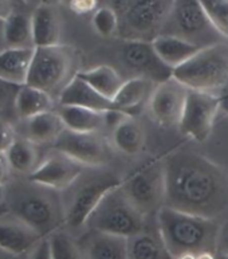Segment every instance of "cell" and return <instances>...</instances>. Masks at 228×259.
Masks as SVG:
<instances>
[{"mask_svg": "<svg viewBox=\"0 0 228 259\" xmlns=\"http://www.w3.org/2000/svg\"><path fill=\"white\" fill-rule=\"evenodd\" d=\"M121 59L129 70L139 74L137 77L148 78L157 85L173 78V69L163 62L152 40H126L121 49Z\"/></svg>", "mask_w": 228, "mask_h": 259, "instance_id": "obj_11", "label": "cell"}, {"mask_svg": "<svg viewBox=\"0 0 228 259\" xmlns=\"http://www.w3.org/2000/svg\"><path fill=\"white\" fill-rule=\"evenodd\" d=\"M196 259H216V254L215 252H201V254H197Z\"/></svg>", "mask_w": 228, "mask_h": 259, "instance_id": "obj_43", "label": "cell"}, {"mask_svg": "<svg viewBox=\"0 0 228 259\" xmlns=\"http://www.w3.org/2000/svg\"><path fill=\"white\" fill-rule=\"evenodd\" d=\"M165 205L216 221L228 209L227 170L195 152H172L165 156Z\"/></svg>", "mask_w": 228, "mask_h": 259, "instance_id": "obj_1", "label": "cell"}, {"mask_svg": "<svg viewBox=\"0 0 228 259\" xmlns=\"http://www.w3.org/2000/svg\"><path fill=\"white\" fill-rule=\"evenodd\" d=\"M12 170L30 175L38 166V152L35 144L27 139H18L6 152Z\"/></svg>", "mask_w": 228, "mask_h": 259, "instance_id": "obj_29", "label": "cell"}, {"mask_svg": "<svg viewBox=\"0 0 228 259\" xmlns=\"http://www.w3.org/2000/svg\"><path fill=\"white\" fill-rule=\"evenodd\" d=\"M216 252L228 255V221L224 222L219 228L216 240Z\"/></svg>", "mask_w": 228, "mask_h": 259, "instance_id": "obj_38", "label": "cell"}, {"mask_svg": "<svg viewBox=\"0 0 228 259\" xmlns=\"http://www.w3.org/2000/svg\"><path fill=\"white\" fill-rule=\"evenodd\" d=\"M19 88L20 86L14 85V83H10V82L0 79V108H2L3 105H6L7 101H15L16 93H18Z\"/></svg>", "mask_w": 228, "mask_h": 259, "instance_id": "obj_35", "label": "cell"}, {"mask_svg": "<svg viewBox=\"0 0 228 259\" xmlns=\"http://www.w3.org/2000/svg\"><path fill=\"white\" fill-rule=\"evenodd\" d=\"M34 47L57 46L61 39V22L54 8L42 4L31 15Z\"/></svg>", "mask_w": 228, "mask_h": 259, "instance_id": "obj_19", "label": "cell"}, {"mask_svg": "<svg viewBox=\"0 0 228 259\" xmlns=\"http://www.w3.org/2000/svg\"><path fill=\"white\" fill-rule=\"evenodd\" d=\"M26 121V137L34 144L54 143L58 136L65 131L62 118L58 112H44Z\"/></svg>", "mask_w": 228, "mask_h": 259, "instance_id": "obj_23", "label": "cell"}, {"mask_svg": "<svg viewBox=\"0 0 228 259\" xmlns=\"http://www.w3.org/2000/svg\"><path fill=\"white\" fill-rule=\"evenodd\" d=\"M113 143L118 151L126 155H137L145 143L143 125L133 116H126L113 129Z\"/></svg>", "mask_w": 228, "mask_h": 259, "instance_id": "obj_26", "label": "cell"}, {"mask_svg": "<svg viewBox=\"0 0 228 259\" xmlns=\"http://www.w3.org/2000/svg\"><path fill=\"white\" fill-rule=\"evenodd\" d=\"M94 30L102 36H112L118 28V18L114 10L109 7H101L94 11L93 15Z\"/></svg>", "mask_w": 228, "mask_h": 259, "instance_id": "obj_33", "label": "cell"}, {"mask_svg": "<svg viewBox=\"0 0 228 259\" xmlns=\"http://www.w3.org/2000/svg\"><path fill=\"white\" fill-rule=\"evenodd\" d=\"M216 259H228L227 254H220V252H216Z\"/></svg>", "mask_w": 228, "mask_h": 259, "instance_id": "obj_46", "label": "cell"}, {"mask_svg": "<svg viewBox=\"0 0 228 259\" xmlns=\"http://www.w3.org/2000/svg\"><path fill=\"white\" fill-rule=\"evenodd\" d=\"M121 187L143 215L157 212L165 205V156L141 164L124 179Z\"/></svg>", "mask_w": 228, "mask_h": 259, "instance_id": "obj_6", "label": "cell"}, {"mask_svg": "<svg viewBox=\"0 0 228 259\" xmlns=\"http://www.w3.org/2000/svg\"><path fill=\"white\" fill-rule=\"evenodd\" d=\"M157 83L144 77H134L124 82L120 92L114 98V104L122 110L134 117L140 112L147 98H151Z\"/></svg>", "mask_w": 228, "mask_h": 259, "instance_id": "obj_21", "label": "cell"}, {"mask_svg": "<svg viewBox=\"0 0 228 259\" xmlns=\"http://www.w3.org/2000/svg\"><path fill=\"white\" fill-rule=\"evenodd\" d=\"M169 259H172V256H170V258H169Z\"/></svg>", "mask_w": 228, "mask_h": 259, "instance_id": "obj_48", "label": "cell"}, {"mask_svg": "<svg viewBox=\"0 0 228 259\" xmlns=\"http://www.w3.org/2000/svg\"><path fill=\"white\" fill-rule=\"evenodd\" d=\"M49 238L53 259H82L77 244L69 234L63 231L53 232Z\"/></svg>", "mask_w": 228, "mask_h": 259, "instance_id": "obj_32", "label": "cell"}, {"mask_svg": "<svg viewBox=\"0 0 228 259\" xmlns=\"http://www.w3.org/2000/svg\"><path fill=\"white\" fill-rule=\"evenodd\" d=\"M14 14V0H0V20H6Z\"/></svg>", "mask_w": 228, "mask_h": 259, "instance_id": "obj_40", "label": "cell"}, {"mask_svg": "<svg viewBox=\"0 0 228 259\" xmlns=\"http://www.w3.org/2000/svg\"><path fill=\"white\" fill-rule=\"evenodd\" d=\"M176 0H133L125 12V23L139 39L149 40L174 11Z\"/></svg>", "mask_w": 228, "mask_h": 259, "instance_id": "obj_12", "label": "cell"}, {"mask_svg": "<svg viewBox=\"0 0 228 259\" xmlns=\"http://www.w3.org/2000/svg\"><path fill=\"white\" fill-rule=\"evenodd\" d=\"M173 78L187 89L215 93L228 83V45L213 43L173 70Z\"/></svg>", "mask_w": 228, "mask_h": 259, "instance_id": "obj_3", "label": "cell"}, {"mask_svg": "<svg viewBox=\"0 0 228 259\" xmlns=\"http://www.w3.org/2000/svg\"><path fill=\"white\" fill-rule=\"evenodd\" d=\"M57 191H28L12 201L11 212L26 222L42 238L58 231L61 223H65V207Z\"/></svg>", "mask_w": 228, "mask_h": 259, "instance_id": "obj_8", "label": "cell"}, {"mask_svg": "<svg viewBox=\"0 0 228 259\" xmlns=\"http://www.w3.org/2000/svg\"><path fill=\"white\" fill-rule=\"evenodd\" d=\"M59 104L63 106H79L96 110V112H110L121 110L114 101L109 100L100 94L96 89L75 74L59 93ZM122 112V110H121Z\"/></svg>", "mask_w": 228, "mask_h": 259, "instance_id": "obj_17", "label": "cell"}, {"mask_svg": "<svg viewBox=\"0 0 228 259\" xmlns=\"http://www.w3.org/2000/svg\"><path fill=\"white\" fill-rule=\"evenodd\" d=\"M15 140V131L11 126V124H8L7 121L0 120V152L6 153Z\"/></svg>", "mask_w": 228, "mask_h": 259, "instance_id": "obj_34", "label": "cell"}, {"mask_svg": "<svg viewBox=\"0 0 228 259\" xmlns=\"http://www.w3.org/2000/svg\"><path fill=\"white\" fill-rule=\"evenodd\" d=\"M6 195H7V190H6V186L4 184H0V204L6 200Z\"/></svg>", "mask_w": 228, "mask_h": 259, "instance_id": "obj_44", "label": "cell"}, {"mask_svg": "<svg viewBox=\"0 0 228 259\" xmlns=\"http://www.w3.org/2000/svg\"><path fill=\"white\" fill-rule=\"evenodd\" d=\"M74 55L69 47H35L26 85L34 86L49 94L62 92L70 81Z\"/></svg>", "mask_w": 228, "mask_h": 259, "instance_id": "obj_7", "label": "cell"}, {"mask_svg": "<svg viewBox=\"0 0 228 259\" xmlns=\"http://www.w3.org/2000/svg\"><path fill=\"white\" fill-rule=\"evenodd\" d=\"M79 78L87 82L93 89L109 100H114L117 93L120 92L121 86L124 85V79L112 66H98L94 69L85 70L77 73Z\"/></svg>", "mask_w": 228, "mask_h": 259, "instance_id": "obj_27", "label": "cell"}, {"mask_svg": "<svg viewBox=\"0 0 228 259\" xmlns=\"http://www.w3.org/2000/svg\"><path fill=\"white\" fill-rule=\"evenodd\" d=\"M86 259H130L128 239L94 231L87 242Z\"/></svg>", "mask_w": 228, "mask_h": 259, "instance_id": "obj_22", "label": "cell"}, {"mask_svg": "<svg viewBox=\"0 0 228 259\" xmlns=\"http://www.w3.org/2000/svg\"><path fill=\"white\" fill-rule=\"evenodd\" d=\"M30 259H53L51 258L50 242L49 238H43L31 251H30Z\"/></svg>", "mask_w": 228, "mask_h": 259, "instance_id": "obj_36", "label": "cell"}, {"mask_svg": "<svg viewBox=\"0 0 228 259\" xmlns=\"http://www.w3.org/2000/svg\"><path fill=\"white\" fill-rule=\"evenodd\" d=\"M219 110V96L199 90H188L184 110L177 125L178 129L191 140L204 143L211 136Z\"/></svg>", "mask_w": 228, "mask_h": 259, "instance_id": "obj_9", "label": "cell"}, {"mask_svg": "<svg viewBox=\"0 0 228 259\" xmlns=\"http://www.w3.org/2000/svg\"><path fill=\"white\" fill-rule=\"evenodd\" d=\"M7 49L6 36H4V20H0V53Z\"/></svg>", "mask_w": 228, "mask_h": 259, "instance_id": "obj_41", "label": "cell"}, {"mask_svg": "<svg viewBox=\"0 0 228 259\" xmlns=\"http://www.w3.org/2000/svg\"><path fill=\"white\" fill-rule=\"evenodd\" d=\"M70 7L77 14H87L97 7V0H70Z\"/></svg>", "mask_w": 228, "mask_h": 259, "instance_id": "obj_37", "label": "cell"}, {"mask_svg": "<svg viewBox=\"0 0 228 259\" xmlns=\"http://www.w3.org/2000/svg\"><path fill=\"white\" fill-rule=\"evenodd\" d=\"M4 36L7 47L11 49H34L31 16L14 12L4 22Z\"/></svg>", "mask_w": 228, "mask_h": 259, "instance_id": "obj_28", "label": "cell"}, {"mask_svg": "<svg viewBox=\"0 0 228 259\" xmlns=\"http://www.w3.org/2000/svg\"><path fill=\"white\" fill-rule=\"evenodd\" d=\"M188 90L186 86L170 78L159 83L149 98V109L156 122L163 126L178 125L186 105Z\"/></svg>", "mask_w": 228, "mask_h": 259, "instance_id": "obj_14", "label": "cell"}, {"mask_svg": "<svg viewBox=\"0 0 228 259\" xmlns=\"http://www.w3.org/2000/svg\"><path fill=\"white\" fill-rule=\"evenodd\" d=\"M53 145L55 151L90 168H100L106 164L110 157L108 143L97 132L79 133L65 128Z\"/></svg>", "mask_w": 228, "mask_h": 259, "instance_id": "obj_10", "label": "cell"}, {"mask_svg": "<svg viewBox=\"0 0 228 259\" xmlns=\"http://www.w3.org/2000/svg\"><path fill=\"white\" fill-rule=\"evenodd\" d=\"M176 259H196V255L195 254H184V255L178 256Z\"/></svg>", "mask_w": 228, "mask_h": 259, "instance_id": "obj_45", "label": "cell"}, {"mask_svg": "<svg viewBox=\"0 0 228 259\" xmlns=\"http://www.w3.org/2000/svg\"><path fill=\"white\" fill-rule=\"evenodd\" d=\"M219 98H220V110L228 114V92L219 96Z\"/></svg>", "mask_w": 228, "mask_h": 259, "instance_id": "obj_42", "label": "cell"}, {"mask_svg": "<svg viewBox=\"0 0 228 259\" xmlns=\"http://www.w3.org/2000/svg\"><path fill=\"white\" fill-rule=\"evenodd\" d=\"M58 114L62 118L66 129L79 133L98 132L105 125V113L96 112L92 109L61 105Z\"/></svg>", "mask_w": 228, "mask_h": 259, "instance_id": "obj_25", "label": "cell"}, {"mask_svg": "<svg viewBox=\"0 0 228 259\" xmlns=\"http://www.w3.org/2000/svg\"><path fill=\"white\" fill-rule=\"evenodd\" d=\"M83 175V174H82ZM124 179L108 170L90 172L85 180L82 176L70 188H74L65 207V225L71 230H78L87 225L92 213L96 211L102 199L122 186Z\"/></svg>", "mask_w": 228, "mask_h": 259, "instance_id": "obj_4", "label": "cell"}, {"mask_svg": "<svg viewBox=\"0 0 228 259\" xmlns=\"http://www.w3.org/2000/svg\"><path fill=\"white\" fill-rule=\"evenodd\" d=\"M14 2H20V3H24V0H14Z\"/></svg>", "mask_w": 228, "mask_h": 259, "instance_id": "obj_47", "label": "cell"}, {"mask_svg": "<svg viewBox=\"0 0 228 259\" xmlns=\"http://www.w3.org/2000/svg\"><path fill=\"white\" fill-rule=\"evenodd\" d=\"M152 45L163 62L173 70L190 61L201 49V46L196 43L173 34L156 35V38L152 39Z\"/></svg>", "mask_w": 228, "mask_h": 259, "instance_id": "obj_18", "label": "cell"}, {"mask_svg": "<svg viewBox=\"0 0 228 259\" xmlns=\"http://www.w3.org/2000/svg\"><path fill=\"white\" fill-rule=\"evenodd\" d=\"M209 23L221 35L228 39V0H199Z\"/></svg>", "mask_w": 228, "mask_h": 259, "instance_id": "obj_31", "label": "cell"}, {"mask_svg": "<svg viewBox=\"0 0 228 259\" xmlns=\"http://www.w3.org/2000/svg\"><path fill=\"white\" fill-rule=\"evenodd\" d=\"M130 259H169L161 239L157 240L148 232H141L128 239Z\"/></svg>", "mask_w": 228, "mask_h": 259, "instance_id": "obj_30", "label": "cell"}, {"mask_svg": "<svg viewBox=\"0 0 228 259\" xmlns=\"http://www.w3.org/2000/svg\"><path fill=\"white\" fill-rule=\"evenodd\" d=\"M173 15L178 30L181 32L180 36L199 46H201L200 40L207 38L211 32L217 34L212 24L209 23L199 0H176Z\"/></svg>", "mask_w": 228, "mask_h": 259, "instance_id": "obj_16", "label": "cell"}, {"mask_svg": "<svg viewBox=\"0 0 228 259\" xmlns=\"http://www.w3.org/2000/svg\"><path fill=\"white\" fill-rule=\"evenodd\" d=\"M14 106L19 118L28 120L40 113L53 110V98L51 94L34 86L22 85L16 93Z\"/></svg>", "mask_w": 228, "mask_h": 259, "instance_id": "obj_24", "label": "cell"}, {"mask_svg": "<svg viewBox=\"0 0 228 259\" xmlns=\"http://www.w3.org/2000/svg\"><path fill=\"white\" fill-rule=\"evenodd\" d=\"M157 226L160 239L172 259L205 251L216 254L220 228L216 221L164 205L157 211Z\"/></svg>", "mask_w": 228, "mask_h": 259, "instance_id": "obj_2", "label": "cell"}, {"mask_svg": "<svg viewBox=\"0 0 228 259\" xmlns=\"http://www.w3.org/2000/svg\"><path fill=\"white\" fill-rule=\"evenodd\" d=\"M35 49V47H34ZM34 49H11L0 53V79L14 85H26Z\"/></svg>", "mask_w": 228, "mask_h": 259, "instance_id": "obj_20", "label": "cell"}, {"mask_svg": "<svg viewBox=\"0 0 228 259\" xmlns=\"http://www.w3.org/2000/svg\"><path fill=\"white\" fill-rule=\"evenodd\" d=\"M87 226L93 231L129 239L144 231L145 215L140 212L131 203L122 187H118L102 199L96 211L92 213Z\"/></svg>", "mask_w": 228, "mask_h": 259, "instance_id": "obj_5", "label": "cell"}, {"mask_svg": "<svg viewBox=\"0 0 228 259\" xmlns=\"http://www.w3.org/2000/svg\"><path fill=\"white\" fill-rule=\"evenodd\" d=\"M85 165L70 159L57 151V153L49 156L28 175L32 184L44 187L53 191H66L81 178L85 172Z\"/></svg>", "mask_w": 228, "mask_h": 259, "instance_id": "obj_13", "label": "cell"}, {"mask_svg": "<svg viewBox=\"0 0 228 259\" xmlns=\"http://www.w3.org/2000/svg\"><path fill=\"white\" fill-rule=\"evenodd\" d=\"M11 166L8 162L7 155L4 152H0V184H7L10 174H11Z\"/></svg>", "mask_w": 228, "mask_h": 259, "instance_id": "obj_39", "label": "cell"}, {"mask_svg": "<svg viewBox=\"0 0 228 259\" xmlns=\"http://www.w3.org/2000/svg\"><path fill=\"white\" fill-rule=\"evenodd\" d=\"M43 238L34 228L8 211L0 215V250L11 255L31 251Z\"/></svg>", "mask_w": 228, "mask_h": 259, "instance_id": "obj_15", "label": "cell"}]
</instances>
